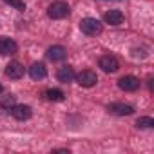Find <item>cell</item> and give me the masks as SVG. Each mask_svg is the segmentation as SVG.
<instances>
[{
  "label": "cell",
  "instance_id": "cell-16",
  "mask_svg": "<svg viewBox=\"0 0 154 154\" xmlns=\"http://www.w3.org/2000/svg\"><path fill=\"white\" fill-rule=\"evenodd\" d=\"M6 4H9V6H13L15 9H18V11H24L26 9V4H24V0H4Z\"/></svg>",
  "mask_w": 154,
  "mask_h": 154
},
{
  "label": "cell",
  "instance_id": "cell-3",
  "mask_svg": "<svg viewBox=\"0 0 154 154\" xmlns=\"http://www.w3.org/2000/svg\"><path fill=\"white\" fill-rule=\"evenodd\" d=\"M76 80H78V84L82 85V87H93V85H96V82H98V76H96V72H93V71H82L78 76H74Z\"/></svg>",
  "mask_w": 154,
  "mask_h": 154
},
{
  "label": "cell",
  "instance_id": "cell-12",
  "mask_svg": "<svg viewBox=\"0 0 154 154\" xmlns=\"http://www.w3.org/2000/svg\"><path fill=\"white\" fill-rule=\"evenodd\" d=\"M47 56H49V60H53V62H62V60L67 56V53H65V49H63L62 45H53V47L47 51Z\"/></svg>",
  "mask_w": 154,
  "mask_h": 154
},
{
  "label": "cell",
  "instance_id": "cell-6",
  "mask_svg": "<svg viewBox=\"0 0 154 154\" xmlns=\"http://www.w3.org/2000/svg\"><path fill=\"white\" fill-rule=\"evenodd\" d=\"M100 67H102V71H105V72H114V71H118V67H120V63H118V60L114 58V56H102L100 58Z\"/></svg>",
  "mask_w": 154,
  "mask_h": 154
},
{
  "label": "cell",
  "instance_id": "cell-5",
  "mask_svg": "<svg viewBox=\"0 0 154 154\" xmlns=\"http://www.w3.org/2000/svg\"><path fill=\"white\" fill-rule=\"evenodd\" d=\"M11 114H13V118L24 122V120H29V118H31L33 111H31L29 105H13V107H11Z\"/></svg>",
  "mask_w": 154,
  "mask_h": 154
},
{
  "label": "cell",
  "instance_id": "cell-8",
  "mask_svg": "<svg viewBox=\"0 0 154 154\" xmlns=\"http://www.w3.org/2000/svg\"><path fill=\"white\" fill-rule=\"evenodd\" d=\"M18 49L17 42H13L11 38H0V54H15Z\"/></svg>",
  "mask_w": 154,
  "mask_h": 154
},
{
  "label": "cell",
  "instance_id": "cell-13",
  "mask_svg": "<svg viewBox=\"0 0 154 154\" xmlns=\"http://www.w3.org/2000/svg\"><path fill=\"white\" fill-rule=\"evenodd\" d=\"M58 80L60 82H63V84H69V82H72L74 80V71H72V67H62L60 71H58Z\"/></svg>",
  "mask_w": 154,
  "mask_h": 154
},
{
  "label": "cell",
  "instance_id": "cell-1",
  "mask_svg": "<svg viewBox=\"0 0 154 154\" xmlns=\"http://www.w3.org/2000/svg\"><path fill=\"white\" fill-rule=\"evenodd\" d=\"M80 29H82L85 35H89V36H96V35H100V33H102L103 26H102V22H100V20L87 17V18H84V20L80 22Z\"/></svg>",
  "mask_w": 154,
  "mask_h": 154
},
{
  "label": "cell",
  "instance_id": "cell-17",
  "mask_svg": "<svg viewBox=\"0 0 154 154\" xmlns=\"http://www.w3.org/2000/svg\"><path fill=\"white\" fill-rule=\"evenodd\" d=\"M0 93H2V85H0Z\"/></svg>",
  "mask_w": 154,
  "mask_h": 154
},
{
  "label": "cell",
  "instance_id": "cell-2",
  "mask_svg": "<svg viewBox=\"0 0 154 154\" xmlns=\"http://www.w3.org/2000/svg\"><path fill=\"white\" fill-rule=\"evenodd\" d=\"M69 6L65 4V2H54V4H51L49 6V9H47V15L51 17V18H54V20H60V18H65L67 15H69Z\"/></svg>",
  "mask_w": 154,
  "mask_h": 154
},
{
  "label": "cell",
  "instance_id": "cell-10",
  "mask_svg": "<svg viewBox=\"0 0 154 154\" xmlns=\"http://www.w3.org/2000/svg\"><path fill=\"white\" fill-rule=\"evenodd\" d=\"M103 18H105V22L111 24V26H120V24L123 22V13L118 11V9H111V11L105 13Z\"/></svg>",
  "mask_w": 154,
  "mask_h": 154
},
{
  "label": "cell",
  "instance_id": "cell-7",
  "mask_svg": "<svg viewBox=\"0 0 154 154\" xmlns=\"http://www.w3.org/2000/svg\"><path fill=\"white\" fill-rule=\"evenodd\" d=\"M6 74L9 76L11 80H18V78H22V74H24V65L20 62H11L6 67Z\"/></svg>",
  "mask_w": 154,
  "mask_h": 154
},
{
  "label": "cell",
  "instance_id": "cell-14",
  "mask_svg": "<svg viewBox=\"0 0 154 154\" xmlns=\"http://www.w3.org/2000/svg\"><path fill=\"white\" fill-rule=\"evenodd\" d=\"M45 98L51 102H62L63 100V93L60 89H47L45 91Z\"/></svg>",
  "mask_w": 154,
  "mask_h": 154
},
{
  "label": "cell",
  "instance_id": "cell-15",
  "mask_svg": "<svg viewBox=\"0 0 154 154\" xmlns=\"http://www.w3.org/2000/svg\"><path fill=\"white\" fill-rule=\"evenodd\" d=\"M136 125H138L140 129H152V127H154V120L149 118V116H143V118H138Z\"/></svg>",
  "mask_w": 154,
  "mask_h": 154
},
{
  "label": "cell",
  "instance_id": "cell-4",
  "mask_svg": "<svg viewBox=\"0 0 154 154\" xmlns=\"http://www.w3.org/2000/svg\"><path fill=\"white\" fill-rule=\"evenodd\" d=\"M118 85L122 91H136L140 87V80L136 78V76H123V78L118 80Z\"/></svg>",
  "mask_w": 154,
  "mask_h": 154
},
{
  "label": "cell",
  "instance_id": "cell-9",
  "mask_svg": "<svg viewBox=\"0 0 154 154\" xmlns=\"http://www.w3.org/2000/svg\"><path fill=\"white\" fill-rule=\"evenodd\" d=\"M109 111L112 114H118V116H129V114L134 112V109L131 105H127V103H111L109 105Z\"/></svg>",
  "mask_w": 154,
  "mask_h": 154
},
{
  "label": "cell",
  "instance_id": "cell-11",
  "mask_svg": "<svg viewBox=\"0 0 154 154\" xmlns=\"http://www.w3.org/2000/svg\"><path fill=\"white\" fill-rule=\"evenodd\" d=\"M45 74H47V71H45L44 63H33L29 67V76L33 80H42V78H45Z\"/></svg>",
  "mask_w": 154,
  "mask_h": 154
}]
</instances>
